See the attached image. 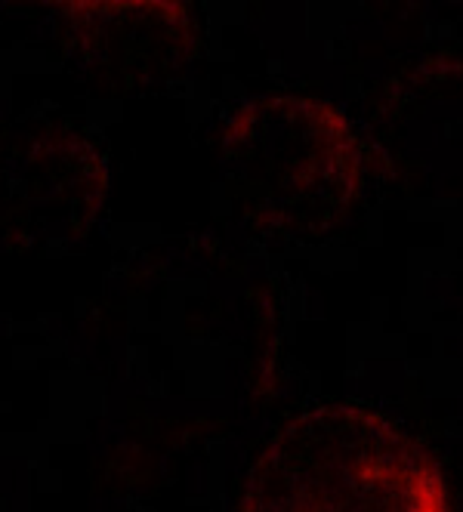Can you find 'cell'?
I'll list each match as a JSON object with an SVG mask.
<instances>
[{
  "label": "cell",
  "mask_w": 463,
  "mask_h": 512,
  "mask_svg": "<svg viewBox=\"0 0 463 512\" xmlns=\"http://www.w3.org/2000/svg\"><path fill=\"white\" fill-rule=\"evenodd\" d=\"M241 512H448L433 457L393 420L328 405L260 457Z\"/></svg>",
  "instance_id": "cell-1"
}]
</instances>
